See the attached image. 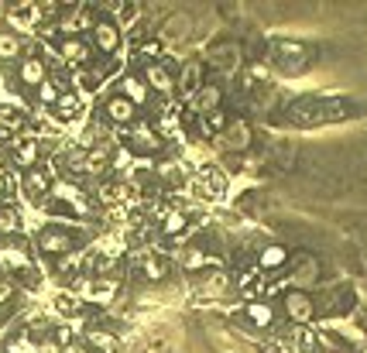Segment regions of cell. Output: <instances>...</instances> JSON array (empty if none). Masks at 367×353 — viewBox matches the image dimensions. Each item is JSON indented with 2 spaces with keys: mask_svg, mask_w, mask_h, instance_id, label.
Listing matches in <instances>:
<instances>
[{
  "mask_svg": "<svg viewBox=\"0 0 367 353\" xmlns=\"http://www.w3.org/2000/svg\"><path fill=\"white\" fill-rule=\"evenodd\" d=\"M55 59L69 72L86 69V65H93V45L90 38H55Z\"/></svg>",
  "mask_w": 367,
  "mask_h": 353,
  "instance_id": "obj_11",
  "label": "cell"
},
{
  "mask_svg": "<svg viewBox=\"0 0 367 353\" xmlns=\"http://www.w3.org/2000/svg\"><path fill=\"white\" fill-rule=\"evenodd\" d=\"M223 292H227V275H223V271L206 275L203 281H199V288H196V295H199V298H220Z\"/></svg>",
  "mask_w": 367,
  "mask_h": 353,
  "instance_id": "obj_30",
  "label": "cell"
},
{
  "mask_svg": "<svg viewBox=\"0 0 367 353\" xmlns=\"http://www.w3.org/2000/svg\"><path fill=\"white\" fill-rule=\"evenodd\" d=\"M161 52H165V45H161L158 38H148V41H141V45H137V59L144 62V65L158 62L161 59Z\"/></svg>",
  "mask_w": 367,
  "mask_h": 353,
  "instance_id": "obj_32",
  "label": "cell"
},
{
  "mask_svg": "<svg viewBox=\"0 0 367 353\" xmlns=\"http://www.w3.org/2000/svg\"><path fill=\"white\" fill-rule=\"evenodd\" d=\"M292 124L299 127H316L323 120H340L350 114V103L347 99H299L289 107Z\"/></svg>",
  "mask_w": 367,
  "mask_h": 353,
  "instance_id": "obj_4",
  "label": "cell"
},
{
  "mask_svg": "<svg viewBox=\"0 0 367 353\" xmlns=\"http://www.w3.org/2000/svg\"><path fill=\"white\" fill-rule=\"evenodd\" d=\"M86 38L93 45V52H100L103 59H114V55H120V48H124V31H120V24L110 14H100L93 31Z\"/></svg>",
  "mask_w": 367,
  "mask_h": 353,
  "instance_id": "obj_10",
  "label": "cell"
},
{
  "mask_svg": "<svg viewBox=\"0 0 367 353\" xmlns=\"http://www.w3.org/2000/svg\"><path fill=\"white\" fill-rule=\"evenodd\" d=\"M189 28H193L189 14H172V18H165V24H161L158 41H161V45H175V41H182L189 35Z\"/></svg>",
  "mask_w": 367,
  "mask_h": 353,
  "instance_id": "obj_23",
  "label": "cell"
},
{
  "mask_svg": "<svg viewBox=\"0 0 367 353\" xmlns=\"http://www.w3.org/2000/svg\"><path fill=\"white\" fill-rule=\"evenodd\" d=\"M100 117L107 120L114 131H127L134 120H141V110H137L134 103H127L120 93H110V97L103 99V107H100Z\"/></svg>",
  "mask_w": 367,
  "mask_h": 353,
  "instance_id": "obj_13",
  "label": "cell"
},
{
  "mask_svg": "<svg viewBox=\"0 0 367 353\" xmlns=\"http://www.w3.org/2000/svg\"><path fill=\"white\" fill-rule=\"evenodd\" d=\"M21 295H24V292H21V288L14 285V281L0 278V315H4V313H11V309H14V302H18Z\"/></svg>",
  "mask_w": 367,
  "mask_h": 353,
  "instance_id": "obj_31",
  "label": "cell"
},
{
  "mask_svg": "<svg viewBox=\"0 0 367 353\" xmlns=\"http://www.w3.org/2000/svg\"><path fill=\"white\" fill-rule=\"evenodd\" d=\"M175 261H179V268L189 271V275H193V271H203L206 264H213V257L206 254L203 247H182V251L175 254Z\"/></svg>",
  "mask_w": 367,
  "mask_h": 353,
  "instance_id": "obj_26",
  "label": "cell"
},
{
  "mask_svg": "<svg viewBox=\"0 0 367 353\" xmlns=\"http://www.w3.org/2000/svg\"><path fill=\"white\" fill-rule=\"evenodd\" d=\"M227 114L223 110H213V114H203V117H196V127H199V134L203 138H220L223 131H227Z\"/></svg>",
  "mask_w": 367,
  "mask_h": 353,
  "instance_id": "obj_27",
  "label": "cell"
},
{
  "mask_svg": "<svg viewBox=\"0 0 367 353\" xmlns=\"http://www.w3.org/2000/svg\"><path fill=\"white\" fill-rule=\"evenodd\" d=\"M11 76H14V82H18L21 89H38L45 79L52 76V62L45 59V52H41V45H31L28 52H24V59L11 69Z\"/></svg>",
  "mask_w": 367,
  "mask_h": 353,
  "instance_id": "obj_5",
  "label": "cell"
},
{
  "mask_svg": "<svg viewBox=\"0 0 367 353\" xmlns=\"http://www.w3.org/2000/svg\"><path fill=\"white\" fill-rule=\"evenodd\" d=\"M48 305H52V313H55L58 319H65L69 326H79V322H83L86 302H83L73 288H55V292L48 295Z\"/></svg>",
  "mask_w": 367,
  "mask_h": 353,
  "instance_id": "obj_15",
  "label": "cell"
},
{
  "mask_svg": "<svg viewBox=\"0 0 367 353\" xmlns=\"http://www.w3.org/2000/svg\"><path fill=\"white\" fill-rule=\"evenodd\" d=\"M333 336L344 340V343L353 347V350H367V333L361 330V326H353V322H340V326L333 330Z\"/></svg>",
  "mask_w": 367,
  "mask_h": 353,
  "instance_id": "obj_29",
  "label": "cell"
},
{
  "mask_svg": "<svg viewBox=\"0 0 367 353\" xmlns=\"http://www.w3.org/2000/svg\"><path fill=\"white\" fill-rule=\"evenodd\" d=\"M117 134H124L127 138V151L134 158H151V155H158L161 148H165V141H161V134L155 131V124L151 120H134L127 131H117Z\"/></svg>",
  "mask_w": 367,
  "mask_h": 353,
  "instance_id": "obj_7",
  "label": "cell"
},
{
  "mask_svg": "<svg viewBox=\"0 0 367 353\" xmlns=\"http://www.w3.org/2000/svg\"><path fill=\"white\" fill-rule=\"evenodd\" d=\"M62 353H90V343H83V340H73L69 347H62Z\"/></svg>",
  "mask_w": 367,
  "mask_h": 353,
  "instance_id": "obj_33",
  "label": "cell"
},
{
  "mask_svg": "<svg viewBox=\"0 0 367 353\" xmlns=\"http://www.w3.org/2000/svg\"><path fill=\"white\" fill-rule=\"evenodd\" d=\"M79 223H58V219H45L35 227L31 234V251L35 257H45V261H58V257L73 254L79 251V234H76Z\"/></svg>",
  "mask_w": 367,
  "mask_h": 353,
  "instance_id": "obj_1",
  "label": "cell"
},
{
  "mask_svg": "<svg viewBox=\"0 0 367 353\" xmlns=\"http://www.w3.org/2000/svg\"><path fill=\"white\" fill-rule=\"evenodd\" d=\"M186 189L199 202H220V199H227V192H230V175L216 161H203V165H196L193 172H189Z\"/></svg>",
  "mask_w": 367,
  "mask_h": 353,
  "instance_id": "obj_2",
  "label": "cell"
},
{
  "mask_svg": "<svg viewBox=\"0 0 367 353\" xmlns=\"http://www.w3.org/2000/svg\"><path fill=\"white\" fill-rule=\"evenodd\" d=\"M58 178V168L52 161H41L35 168H28V172H21L18 175V192L24 196L28 206H35V210H48V192H52V185H55Z\"/></svg>",
  "mask_w": 367,
  "mask_h": 353,
  "instance_id": "obj_3",
  "label": "cell"
},
{
  "mask_svg": "<svg viewBox=\"0 0 367 353\" xmlns=\"http://www.w3.org/2000/svg\"><path fill=\"white\" fill-rule=\"evenodd\" d=\"M216 141H223V148L233 151V155H244V151L251 148L254 131H251V124H244V120H230V124H227V131H223Z\"/></svg>",
  "mask_w": 367,
  "mask_h": 353,
  "instance_id": "obj_20",
  "label": "cell"
},
{
  "mask_svg": "<svg viewBox=\"0 0 367 353\" xmlns=\"http://www.w3.org/2000/svg\"><path fill=\"white\" fill-rule=\"evenodd\" d=\"M4 28L31 41V35L45 28V7L41 4H18V7L4 11Z\"/></svg>",
  "mask_w": 367,
  "mask_h": 353,
  "instance_id": "obj_9",
  "label": "cell"
},
{
  "mask_svg": "<svg viewBox=\"0 0 367 353\" xmlns=\"http://www.w3.org/2000/svg\"><path fill=\"white\" fill-rule=\"evenodd\" d=\"M244 315L251 319V326L265 330V326L275 322V305H271V302H257V298H251V302L244 305Z\"/></svg>",
  "mask_w": 367,
  "mask_h": 353,
  "instance_id": "obj_28",
  "label": "cell"
},
{
  "mask_svg": "<svg viewBox=\"0 0 367 353\" xmlns=\"http://www.w3.org/2000/svg\"><path fill=\"white\" fill-rule=\"evenodd\" d=\"M73 292L86 302V305H110L120 295V278H93L83 275L73 281Z\"/></svg>",
  "mask_w": 367,
  "mask_h": 353,
  "instance_id": "obj_8",
  "label": "cell"
},
{
  "mask_svg": "<svg viewBox=\"0 0 367 353\" xmlns=\"http://www.w3.org/2000/svg\"><path fill=\"white\" fill-rule=\"evenodd\" d=\"M31 48V41L14 35V31H7V28H0V65L4 69H14L21 59H24V52Z\"/></svg>",
  "mask_w": 367,
  "mask_h": 353,
  "instance_id": "obj_19",
  "label": "cell"
},
{
  "mask_svg": "<svg viewBox=\"0 0 367 353\" xmlns=\"http://www.w3.org/2000/svg\"><path fill=\"white\" fill-rule=\"evenodd\" d=\"M220 103H223V89H220V86H213V82H203V86H199V93L186 99V107L193 110L196 117L220 110Z\"/></svg>",
  "mask_w": 367,
  "mask_h": 353,
  "instance_id": "obj_21",
  "label": "cell"
},
{
  "mask_svg": "<svg viewBox=\"0 0 367 353\" xmlns=\"http://www.w3.org/2000/svg\"><path fill=\"white\" fill-rule=\"evenodd\" d=\"M289 261V251L282 247V244H265L261 251H257V271H275V268H282Z\"/></svg>",
  "mask_w": 367,
  "mask_h": 353,
  "instance_id": "obj_25",
  "label": "cell"
},
{
  "mask_svg": "<svg viewBox=\"0 0 367 353\" xmlns=\"http://www.w3.org/2000/svg\"><path fill=\"white\" fill-rule=\"evenodd\" d=\"M210 59L216 69H223V72H233L237 65H240V45L237 41H223V45H216L210 52Z\"/></svg>",
  "mask_w": 367,
  "mask_h": 353,
  "instance_id": "obj_24",
  "label": "cell"
},
{
  "mask_svg": "<svg viewBox=\"0 0 367 353\" xmlns=\"http://www.w3.org/2000/svg\"><path fill=\"white\" fill-rule=\"evenodd\" d=\"M117 93L127 99V103H134L137 110H144V107H151V89L144 86V79L141 72H124V76L117 79Z\"/></svg>",
  "mask_w": 367,
  "mask_h": 353,
  "instance_id": "obj_18",
  "label": "cell"
},
{
  "mask_svg": "<svg viewBox=\"0 0 367 353\" xmlns=\"http://www.w3.org/2000/svg\"><path fill=\"white\" fill-rule=\"evenodd\" d=\"M141 79H144V86L151 89V97L169 99L175 93V72L165 65V62H151V65H144V69H141Z\"/></svg>",
  "mask_w": 367,
  "mask_h": 353,
  "instance_id": "obj_16",
  "label": "cell"
},
{
  "mask_svg": "<svg viewBox=\"0 0 367 353\" xmlns=\"http://www.w3.org/2000/svg\"><path fill=\"white\" fill-rule=\"evenodd\" d=\"M282 309H285V315L292 319V326H309L312 315H316L312 298L306 292H299V288H292V292L282 298Z\"/></svg>",
  "mask_w": 367,
  "mask_h": 353,
  "instance_id": "obj_17",
  "label": "cell"
},
{
  "mask_svg": "<svg viewBox=\"0 0 367 353\" xmlns=\"http://www.w3.org/2000/svg\"><path fill=\"white\" fill-rule=\"evenodd\" d=\"M134 271L141 281H151V285H161L169 271H172V264H169V257H161L155 247H137L134 254Z\"/></svg>",
  "mask_w": 367,
  "mask_h": 353,
  "instance_id": "obj_12",
  "label": "cell"
},
{
  "mask_svg": "<svg viewBox=\"0 0 367 353\" xmlns=\"http://www.w3.org/2000/svg\"><path fill=\"white\" fill-rule=\"evenodd\" d=\"M28 234V213L18 199L0 202V240H24Z\"/></svg>",
  "mask_w": 367,
  "mask_h": 353,
  "instance_id": "obj_14",
  "label": "cell"
},
{
  "mask_svg": "<svg viewBox=\"0 0 367 353\" xmlns=\"http://www.w3.org/2000/svg\"><path fill=\"white\" fill-rule=\"evenodd\" d=\"M271 65H278L282 72H289V76H299V72H306L312 65V52L306 45H299V41H271Z\"/></svg>",
  "mask_w": 367,
  "mask_h": 353,
  "instance_id": "obj_6",
  "label": "cell"
},
{
  "mask_svg": "<svg viewBox=\"0 0 367 353\" xmlns=\"http://www.w3.org/2000/svg\"><path fill=\"white\" fill-rule=\"evenodd\" d=\"M199 86H203V65L199 62H186L182 72L175 76V89L182 93V99H189L199 93Z\"/></svg>",
  "mask_w": 367,
  "mask_h": 353,
  "instance_id": "obj_22",
  "label": "cell"
}]
</instances>
